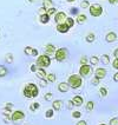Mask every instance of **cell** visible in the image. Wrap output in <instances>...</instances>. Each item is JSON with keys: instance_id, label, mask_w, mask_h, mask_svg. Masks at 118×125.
Here are the masks:
<instances>
[{"instance_id": "6da1fadb", "label": "cell", "mask_w": 118, "mask_h": 125, "mask_svg": "<svg viewBox=\"0 0 118 125\" xmlns=\"http://www.w3.org/2000/svg\"><path fill=\"white\" fill-rule=\"evenodd\" d=\"M38 93H39L38 92V87L32 83L27 84L25 86V89H24V96L26 98H34L38 96Z\"/></svg>"}, {"instance_id": "7a4b0ae2", "label": "cell", "mask_w": 118, "mask_h": 125, "mask_svg": "<svg viewBox=\"0 0 118 125\" xmlns=\"http://www.w3.org/2000/svg\"><path fill=\"white\" fill-rule=\"evenodd\" d=\"M67 83H69V85L72 89H78V87L82 86L83 79H82V77L78 76V74H73V76L69 77V82Z\"/></svg>"}, {"instance_id": "3957f363", "label": "cell", "mask_w": 118, "mask_h": 125, "mask_svg": "<svg viewBox=\"0 0 118 125\" xmlns=\"http://www.w3.org/2000/svg\"><path fill=\"white\" fill-rule=\"evenodd\" d=\"M50 64H51V59H50L49 56H40L37 59V65L40 69L47 67V66H50Z\"/></svg>"}, {"instance_id": "277c9868", "label": "cell", "mask_w": 118, "mask_h": 125, "mask_svg": "<svg viewBox=\"0 0 118 125\" xmlns=\"http://www.w3.org/2000/svg\"><path fill=\"white\" fill-rule=\"evenodd\" d=\"M90 13H91V15H93V17H99L100 14L103 13V7L100 6V5L95 4V5L90 6Z\"/></svg>"}, {"instance_id": "5b68a950", "label": "cell", "mask_w": 118, "mask_h": 125, "mask_svg": "<svg viewBox=\"0 0 118 125\" xmlns=\"http://www.w3.org/2000/svg\"><path fill=\"white\" fill-rule=\"evenodd\" d=\"M66 57H67V51L66 49H59L57 50L56 52V59L58 62H64L65 59H66Z\"/></svg>"}, {"instance_id": "8992f818", "label": "cell", "mask_w": 118, "mask_h": 125, "mask_svg": "<svg viewBox=\"0 0 118 125\" xmlns=\"http://www.w3.org/2000/svg\"><path fill=\"white\" fill-rule=\"evenodd\" d=\"M79 73H80V76H89L92 73V69H91L90 65H82L80 66V69H79Z\"/></svg>"}, {"instance_id": "52a82bcc", "label": "cell", "mask_w": 118, "mask_h": 125, "mask_svg": "<svg viewBox=\"0 0 118 125\" xmlns=\"http://www.w3.org/2000/svg\"><path fill=\"white\" fill-rule=\"evenodd\" d=\"M25 118V113L22 111H14L12 113V116H11V119L13 120V122H17V120H21V119Z\"/></svg>"}, {"instance_id": "ba28073f", "label": "cell", "mask_w": 118, "mask_h": 125, "mask_svg": "<svg viewBox=\"0 0 118 125\" xmlns=\"http://www.w3.org/2000/svg\"><path fill=\"white\" fill-rule=\"evenodd\" d=\"M67 18H66V14L64 13V12H58L56 14V17H54V20H56L57 24H64V21L66 20Z\"/></svg>"}, {"instance_id": "9c48e42d", "label": "cell", "mask_w": 118, "mask_h": 125, "mask_svg": "<svg viewBox=\"0 0 118 125\" xmlns=\"http://www.w3.org/2000/svg\"><path fill=\"white\" fill-rule=\"evenodd\" d=\"M105 76H106V70L105 69H97L95 72V78H98L99 80L105 78Z\"/></svg>"}, {"instance_id": "30bf717a", "label": "cell", "mask_w": 118, "mask_h": 125, "mask_svg": "<svg viewBox=\"0 0 118 125\" xmlns=\"http://www.w3.org/2000/svg\"><path fill=\"white\" fill-rule=\"evenodd\" d=\"M69 30H70V26L66 24V22H64V24H58V25H57V31L60 32V33H66Z\"/></svg>"}, {"instance_id": "8fae6325", "label": "cell", "mask_w": 118, "mask_h": 125, "mask_svg": "<svg viewBox=\"0 0 118 125\" xmlns=\"http://www.w3.org/2000/svg\"><path fill=\"white\" fill-rule=\"evenodd\" d=\"M105 39H106L107 42H112L117 39V34H116L115 32H109V33L106 34V38H105Z\"/></svg>"}, {"instance_id": "7c38bea8", "label": "cell", "mask_w": 118, "mask_h": 125, "mask_svg": "<svg viewBox=\"0 0 118 125\" xmlns=\"http://www.w3.org/2000/svg\"><path fill=\"white\" fill-rule=\"evenodd\" d=\"M83 97H80V96H75L73 99H72V103L73 105H76V106H80V105L83 104Z\"/></svg>"}, {"instance_id": "4fadbf2b", "label": "cell", "mask_w": 118, "mask_h": 125, "mask_svg": "<svg viewBox=\"0 0 118 125\" xmlns=\"http://www.w3.org/2000/svg\"><path fill=\"white\" fill-rule=\"evenodd\" d=\"M69 89H70L69 83H60L58 85V90L60 91V92H67Z\"/></svg>"}, {"instance_id": "5bb4252c", "label": "cell", "mask_w": 118, "mask_h": 125, "mask_svg": "<svg viewBox=\"0 0 118 125\" xmlns=\"http://www.w3.org/2000/svg\"><path fill=\"white\" fill-rule=\"evenodd\" d=\"M37 74H38V77H39L40 79H45V78L47 77V73L45 72V70L44 69H38L37 70Z\"/></svg>"}, {"instance_id": "9a60e30c", "label": "cell", "mask_w": 118, "mask_h": 125, "mask_svg": "<svg viewBox=\"0 0 118 125\" xmlns=\"http://www.w3.org/2000/svg\"><path fill=\"white\" fill-rule=\"evenodd\" d=\"M46 52H47L49 54H52L53 52H57L56 46H54V45H52V44H47V45H46Z\"/></svg>"}, {"instance_id": "2e32d148", "label": "cell", "mask_w": 118, "mask_h": 125, "mask_svg": "<svg viewBox=\"0 0 118 125\" xmlns=\"http://www.w3.org/2000/svg\"><path fill=\"white\" fill-rule=\"evenodd\" d=\"M86 21V15L85 14H78L77 15V22L78 24H84Z\"/></svg>"}, {"instance_id": "e0dca14e", "label": "cell", "mask_w": 118, "mask_h": 125, "mask_svg": "<svg viewBox=\"0 0 118 125\" xmlns=\"http://www.w3.org/2000/svg\"><path fill=\"white\" fill-rule=\"evenodd\" d=\"M62 106H63L62 100H54V102H53V109H54V110H60Z\"/></svg>"}, {"instance_id": "ac0fdd59", "label": "cell", "mask_w": 118, "mask_h": 125, "mask_svg": "<svg viewBox=\"0 0 118 125\" xmlns=\"http://www.w3.org/2000/svg\"><path fill=\"white\" fill-rule=\"evenodd\" d=\"M49 20H50V15H47V14L40 15V22H43V24H47Z\"/></svg>"}, {"instance_id": "d6986e66", "label": "cell", "mask_w": 118, "mask_h": 125, "mask_svg": "<svg viewBox=\"0 0 118 125\" xmlns=\"http://www.w3.org/2000/svg\"><path fill=\"white\" fill-rule=\"evenodd\" d=\"M33 52H34V49H32L31 46H27V47L25 49V53L28 54V56H33Z\"/></svg>"}, {"instance_id": "ffe728a7", "label": "cell", "mask_w": 118, "mask_h": 125, "mask_svg": "<svg viewBox=\"0 0 118 125\" xmlns=\"http://www.w3.org/2000/svg\"><path fill=\"white\" fill-rule=\"evenodd\" d=\"M7 74V69L5 66H1L0 65V77H4Z\"/></svg>"}, {"instance_id": "44dd1931", "label": "cell", "mask_w": 118, "mask_h": 125, "mask_svg": "<svg viewBox=\"0 0 118 125\" xmlns=\"http://www.w3.org/2000/svg\"><path fill=\"white\" fill-rule=\"evenodd\" d=\"M44 7L47 8V10L51 8V7H52V1H51V0H44Z\"/></svg>"}, {"instance_id": "7402d4cb", "label": "cell", "mask_w": 118, "mask_h": 125, "mask_svg": "<svg viewBox=\"0 0 118 125\" xmlns=\"http://www.w3.org/2000/svg\"><path fill=\"white\" fill-rule=\"evenodd\" d=\"M102 62L107 65V64L110 62V58H109V56H107V54H103V56H102Z\"/></svg>"}, {"instance_id": "603a6c76", "label": "cell", "mask_w": 118, "mask_h": 125, "mask_svg": "<svg viewBox=\"0 0 118 125\" xmlns=\"http://www.w3.org/2000/svg\"><path fill=\"white\" fill-rule=\"evenodd\" d=\"M47 80H49V82H51V83H53V82L56 80V74H53V73H50V74H47Z\"/></svg>"}, {"instance_id": "cb8c5ba5", "label": "cell", "mask_w": 118, "mask_h": 125, "mask_svg": "<svg viewBox=\"0 0 118 125\" xmlns=\"http://www.w3.org/2000/svg\"><path fill=\"white\" fill-rule=\"evenodd\" d=\"M99 92H100V96H102V97H106V94H107V90H106L105 87H100V89H99Z\"/></svg>"}, {"instance_id": "d4e9b609", "label": "cell", "mask_w": 118, "mask_h": 125, "mask_svg": "<svg viewBox=\"0 0 118 125\" xmlns=\"http://www.w3.org/2000/svg\"><path fill=\"white\" fill-rule=\"evenodd\" d=\"M93 40H95V34L93 33H90V34L86 37V42H92Z\"/></svg>"}, {"instance_id": "484cf974", "label": "cell", "mask_w": 118, "mask_h": 125, "mask_svg": "<svg viewBox=\"0 0 118 125\" xmlns=\"http://www.w3.org/2000/svg\"><path fill=\"white\" fill-rule=\"evenodd\" d=\"M98 62H99V59H98L96 56H93V57H91V58H90V62H91V64H93V65L98 64Z\"/></svg>"}, {"instance_id": "4316f807", "label": "cell", "mask_w": 118, "mask_h": 125, "mask_svg": "<svg viewBox=\"0 0 118 125\" xmlns=\"http://www.w3.org/2000/svg\"><path fill=\"white\" fill-rule=\"evenodd\" d=\"M93 106H95V105H93V102H89V103L86 104V110H87V111H92V110H93Z\"/></svg>"}, {"instance_id": "83f0119b", "label": "cell", "mask_w": 118, "mask_h": 125, "mask_svg": "<svg viewBox=\"0 0 118 125\" xmlns=\"http://www.w3.org/2000/svg\"><path fill=\"white\" fill-rule=\"evenodd\" d=\"M66 24L69 25L70 27H72V26L75 25V20H73L72 18H67V19H66Z\"/></svg>"}, {"instance_id": "f1b7e54d", "label": "cell", "mask_w": 118, "mask_h": 125, "mask_svg": "<svg viewBox=\"0 0 118 125\" xmlns=\"http://www.w3.org/2000/svg\"><path fill=\"white\" fill-rule=\"evenodd\" d=\"M89 6H90V4H89V1H87V0H84L83 2L80 4V7H82V8H87Z\"/></svg>"}, {"instance_id": "f546056e", "label": "cell", "mask_w": 118, "mask_h": 125, "mask_svg": "<svg viewBox=\"0 0 118 125\" xmlns=\"http://www.w3.org/2000/svg\"><path fill=\"white\" fill-rule=\"evenodd\" d=\"M45 116H46V118H51V117H53V110H47L46 113H45Z\"/></svg>"}, {"instance_id": "4dcf8cb0", "label": "cell", "mask_w": 118, "mask_h": 125, "mask_svg": "<svg viewBox=\"0 0 118 125\" xmlns=\"http://www.w3.org/2000/svg\"><path fill=\"white\" fill-rule=\"evenodd\" d=\"M56 13V8L54 7H51V8H49L47 10V15H52V14Z\"/></svg>"}, {"instance_id": "1f68e13d", "label": "cell", "mask_w": 118, "mask_h": 125, "mask_svg": "<svg viewBox=\"0 0 118 125\" xmlns=\"http://www.w3.org/2000/svg\"><path fill=\"white\" fill-rule=\"evenodd\" d=\"M80 116H82V112H79V111H75L72 113V117L73 118H79Z\"/></svg>"}, {"instance_id": "d6a6232c", "label": "cell", "mask_w": 118, "mask_h": 125, "mask_svg": "<svg viewBox=\"0 0 118 125\" xmlns=\"http://www.w3.org/2000/svg\"><path fill=\"white\" fill-rule=\"evenodd\" d=\"M38 107H39V104H38V103H33V104L31 105V106H30V109H31L32 111H34V110H37Z\"/></svg>"}, {"instance_id": "836d02e7", "label": "cell", "mask_w": 118, "mask_h": 125, "mask_svg": "<svg viewBox=\"0 0 118 125\" xmlns=\"http://www.w3.org/2000/svg\"><path fill=\"white\" fill-rule=\"evenodd\" d=\"M110 125H118V118H112L110 120Z\"/></svg>"}, {"instance_id": "e575fe53", "label": "cell", "mask_w": 118, "mask_h": 125, "mask_svg": "<svg viewBox=\"0 0 118 125\" xmlns=\"http://www.w3.org/2000/svg\"><path fill=\"white\" fill-rule=\"evenodd\" d=\"M112 66H113L116 70H118V58H116V59L113 60V62H112Z\"/></svg>"}, {"instance_id": "d590c367", "label": "cell", "mask_w": 118, "mask_h": 125, "mask_svg": "<svg viewBox=\"0 0 118 125\" xmlns=\"http://www.w3.org/2000/svg\"><path fill=\"white\" fill-rule=\"evenodd\" d=\"M39 13H40V15H44V14H47V13H46V8H45V7H42V8L39 10Z\"/></svg>"}, {"instance_id": "8d00e7d4", "label": "cell", "mask_w": 118, "mask_h": 125, "mask_svg": "<svg viewBox=\"0 0 118 125\" xmlns=\"http://www.w3.org/2000/svg\"><path fill=\"white\" fill-rule=\"evenodd\" d=\"M6 60H7L8 62H12V60H13V58H12V54H10V53H8V54L6 56Z\"/></svg>"}, {"instance_id": "74e56055", "label": "cell", "mask_w": 118, "mask_h": 125, "mask_svg": "<svg viewBox=\"0 0 118 125\" xmlns=\"http://www.w3.org/2000/svg\"><path fill=\"white\" fill-rule=\"evenodd\" d=\"M45 99H46V100H51V99H52V93H46V94H45Z\"/></svg>"}, {"instance_id": "f35d334b", "label": "cell", "mask_w": 118, "mask_h": 125, "mask_svg": "<svg viewBox=\"0 0 118 125\" xmlns=\"http://www.w3.org/2000/svg\"><path fill=\"white\" fill-rule=\"evenodd\" d=\"M86 62H87V58H86V57H83L82 60H80V62H82L83 65H86Z\"/></svg>"}, {"instance_id": "ab89813d", "label": "cell", "mask_w": 118, "mask_h": 125, "mask_svg": "<svg viewBox=\"0 0 118 125\" xmlns=\"http://www.w3.org/2000/svg\"><path fill=\"white\" fill-rule=\"evenodd\" d=\"M98 83H99V79H98V78H95V79L92 80V84H93V85H97Z\"/></svg>"}, {"instance_id": "60d3db41", "label": "cell", "mask_w": 118, "mask_h": 125, "mask_svg": "<svg viewBox=\"0 0 118 125\" xmlns=\"http://www.w3.org/2000/svg\"><path fill=\"white\" fill-rule=\"evenodd\" d=\"M40 85H42L43 87H45V86L47 85V84H46V80H45V79H42V83H40Z\"/></svg>"}, {"instance_id": "b9f144b4", "label": "cell", "mask_w": 118, "mask_h": 125, "mask_svg": "<svg viewBox=\"0 0 118 125\" xmlns=\"http://www.w3.org/2000/svg\"><path fill=\"white\" fill-rule=\"evenodd\" d=\"M77 125H86V122L85 120H80V122H78Z\"/></svg>"}, {"instance_id": "7bdbcfd3", "label": "cell", "mask_w": 118, "mask_h": 125, "mask_svg": "<svg viewBox=\"0 0 118 125\" xmlns=\"http://www.w3.org/2000/svg\"><path fill=\"white\" fill-rule=\"evenodd\" d=\"M113 80H115V82H118V72L117 73H115V76H113Z\"/></svg>"}, {"instance_id": "ee69618b", "label": "cell", "mask_w": 118, "mask_h": 125, "mask_svg": "<svg viewBox=\"0 0 118 125\" xmlns=\"http://www.w3.org/2000/svg\"><path fill=\"white\" fill-rule=\"evenodd\" d=\"M31 71H32V72L37 71V66H35V65H32V66H31Z\"/></svg>"}, {"instance_id": "f6af8a7d", "label": "cell", "mask_w": 118, "mask_h": 125, "mask_svg": "<svg viewBox=\"0 0 118 125\" xmlns=\"http://www.w3.org/2000/svg\"><path fill=\"white\" fill-rule=\"evenodd\" d=\"M113 54H115V57H116V58H118V49H116V50H115V52H113Z\"/></svg>"}, {"instance_id": "bcb514c9", "label": "cell", "mask_w": 118, "mask_h": 125, "mask_svg": "<svg viewBox=\"0 0 118 125\" xmlns=\"http://www.w3.org/2000/svg\"><path fill=\"white\" fill-rule=\"evenodd\" d=\"M109 1H110L111 4H116V2H117L118 0H109Z\"/></svg>"}, {"instance_id": "7dc6e473", "label": "cell", "mask_w": 118, "mask_h": 125, "mask_svg": "<svg viewBox=\"0 0 118 125\" xmlns=\"http://www.w3.org/2000/svg\"><path fill=\"white\" fill-rule=\"evenodd\" d=\"M71 12H72V13H73V14H76V13H77V8H73V10H72Z\"/></svg>"}, {"instance_id": "c3c4849f", "label": "cell", "mask_w": 118, "mask_h": 125, "mask_svg": "<svg viewBox=\"0 0 118 125\" xmlns=\"http://www.w3.org/2000/svg\"><path fill=\"white\" fill-rule=\"evenodd\" d=\"M28 1H30V2H34L35 0H28Z\"/></svg>"}, {"instance_id": "681fc988", "label": "cell", "mask_w": 118, "mask_h": 125, "mask_svg": "<svg viewBox=\"0 0 118 125\" xmlns=\"http://www.w3.org/2000/svg\"><path fill=\"white\" fill-rule=\"evenodd\" d=\"M67 1H70V2H73V1H75V0H67Z\"/></svg>"}, {"instance_id": "f907efd6", "label": "cell", "mask_w": 118, "mask_h": 125, "mask_svg": "<svg viewBox=\"0 0 118 125\" xmlns=\"http://www.w3.org/2000/svg\"><path fill=\"white\" fill-rule=\"evenodd\" d=\"M100 125H106V124H100Z\"/></svg>"}]
</instances>
